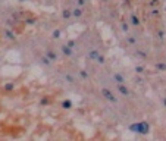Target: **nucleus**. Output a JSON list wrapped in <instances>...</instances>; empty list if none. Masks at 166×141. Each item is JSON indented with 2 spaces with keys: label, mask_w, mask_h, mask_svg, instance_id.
<instances>
[{
  "label": "nucleus",
  "mask_w": 166,
  "mask_h": 141,
  "mask_svg": "<svg viewBox=\"0 0 166 141\" xmlns=\"http://www.w3.org/2000/svg\"><path fill=\"white\" fill-rule=\"evenodd\" d=\"M82 13H84L82 6H78V7L72 9V16H74V18H81V16H82Z\"/></svg>",
  "instance_id": "0eeeda50"
},
{
  "label": "nucleus",
  "mask_w": 166,
  "mask_h": 141,
  "mask_svg": "<svg viewBox=\"0 0 166 141\" xmlns=\"http://www.w3.org/2000/svg\"><path fill=\"white\" fill-rule=\"evenodd\" d=\"M159 38H160V40H163V38H165V35H163V32H162V31L159 32Z\"/></svg>",
  "instance_id": "4be33fe9"
},
{
  "label": "nucleus",
  "mask_w": 166,
  "mask_h": 141,
  "mask_svg": "<svg viewBox=\"0 0 166 141\" xmlns=\"http://www.w3.org/2000/svg\"><path fill=\"white\" fill-rule=\"evenodd\" d=\"M81 76H82V78H87V72H85V71H81Z\"/></svg>",
  "instance_id": "412c9836"
},
{
  "label": "nucleus",
  "mask_w": 166,
  "mask_h": 141,
  "mask_svg": "<svg viewBox=\"0 0 166 141\" xmlns=\"http://www.w3.org/2000/svg\"><path fill=\"white\" fill-rule=\"evenodd\" d=\"M19 2H25V0H19Z\"/></svg>",
  "instance_id": "b1692460"
},
{
  "label": "nucleus",
  "mask_w": 166,
  "mask_h": 141,
  "mask_svg": "<svg viewBox=\"0 0 166 141\" xmlns=\"http://www.w3.org/2000/svg\"><path fill=\"white\" fill-rule=\"evenodd\" d=\"M66 81H68V82H74V76H71V75H66Z\"/></svg>",
  "instance_id": "a211bd4d"
},
{
  "label": "nucleus",
  "mask_w": 166,
  "mask_h": 141,
  "mask_svg": "<svg viewBox=\"0 0 166 141\" xmlns=\"http://www.w3.org/2000/svg\"><path fill=\"white\" fill-rule=\"evenodd\" d=\"M116 90H118V93H119V94H122L123 97H130V96H131L130 88L126 87L125 84H119V82H116Z\"/></svg>",
  "instance_id": "20e7f679"
},
{
  "label": "nucleus",
  "mask_w": 166,
  "mask_h": 141,
  "mask_svg": "<svg viewBox=\"0 0 166 141\" xmlns=\"http://www.w3.org/2000/svg\"><path fill=\"white\" fill-rule=\"evenodd\" d=\"M130 130L134 132H140V134H148L150 132V126L147 122H138L130 126Z\"/></svg>",
  "instance_id": "f257e3e1"
},
{
  "label": "nucleus",
  "mask_w": 166,
  "mask_h": 141,
  "mask_svg": "<svg viewBox=\"0 0 166 141\" xmlns=\"http://www.w3.org/2000/svg\"><path fill=\"white\" fill-rule=\"evenodd\" d=\"M76 3H78V6H84V5L87 3V0H78Z\"/></svg>",
  "instance_id": "f3484780"
},
{
  "label": "nucleus",
  "mask_w": 166,
  "mask_h": 141,
  "mask_svg": "<svg viewBox=\"0 0 166 141\" xmlns=\"http://www.w3.org/2000/svg\"><path fill=\"white\" fill-rule=\"evenodd\" d=\"M126 40H128V43H130V44H135V43H137V40H135V38H134L132 35H128V37H126Z\"/></svg>",
  "instance_id": "4468645a"
},
{
  "label": "nucleus",
  "mask_w": 166,
  "mask_h": 141,
  "mask_svg": "<svg viewBox=\"0 0 166 141\" xmlns=\"http://www.w3.org/2000/svg\"><path fill=\"white\" fill-rule=\"evenodd\" d=\"M135 71H137L138 74H141V72H143V68H140V66H137V68H135Z\"/></svg>",
  "instance_id": "aec40b11"
},
{
  "label": "nucleus",
  "mask_w": 166,
  "mask_h": 141,
  "mask_svg": "<svg viewBox=\"0 0 166 141\" xmlns=\"http://www.w3.org/2000/svg\"><path fill=\"white\" fill-rule=\"evenodd\" d=\"M5 35H6V38H7V40H15V34L13 32H12L10 30H5Z\"/></svg>",
  "instance_id": "9d476101"
},
{
  "label": "nucleus",
  "mask_w": 166,
  "mask_h": 141,
  "mask_svg": "<svg viewBox=\"0 0 166 141\" xmlns=\"http://www.w3.org/2000/svg\"><path fill=\"white\" fill-rule=\"evenodd\" d=\"M130 21H131V24L134 25V27H138V25L141 24V22H140V19L137 18L135 13H131V15H130Z\"/></svg>",
  "instance_id": "1a4fd4ad"
},
{
  "label": "nucleus",
  "mask_w": 166,
  "mask_h": 141,
  "mask_svg": "<svg viewBox=\"0 0 166 141\" xmlns=\"http://www.w3.org/2000/svg\"><path fill=\"white\" fill-rule=\"evenodd\" d=\"M60 37V31L59 30H55L53 31V38H59Z\"/></svg>",
  "instance_id": "2eb2a0df"
},
{
  "label": "nucleus",
  "mask_w": 166,
  "mask_h": 141,
  "mask_svg": "<svg viewBox=\"0 0 166 141\" xmlns=\"http://www.w3.org/2000/svg\"><path fill=\"white\" fill-rule=\"evenodd\" d=\"M60 50L63 52V55H65V56H68V57H71V56L74 55V52H72V47H71L69 44H63V46L60 47Z\"/></svg>",
  "instance_id": "423d86ee"
},
{
  "label": "nucleus",
  "mask_w": 166,
  "mask_h": 141,
  "mask_svg": "<svg viewBox=\"0 0 166 141\" xmlns=\"http://www.w3.org/2000/svg\"><path fill=\"white\" fill-rule=\"evenodd\" d=\"M155 68H156L157 71L165 72V71H166V63H156V65H155Z\"/></svg>",
  "instance_id": "ddd939ff"
},
{
  "label": "nucleus",
  "mask_w": 166,
  "mask_h": 141,
  "mask_svg": "<svg viewBox=\"0 0 166 141\" xmlns=\"http://www.w3.org/2000/svg\"><path fill=\"white\" fill-rule=\"evenodd\" d=\"M88 57H90L91 60H94V62H99V63H101V65H103V63L106 62L105 60V56L103 55H100L99 53V50H90V53H88Z\"/></svg>",
  "instance_id": "f03ea898"
},
{
  "label": "nucleus",
  "mask_w": 166,
  "mask_h": 141,
  "mask_svg": "<svg viewBox=\"0 0 166 141\" xmlns=\"http://www.w3.org/2000/svg\"><path fill=\"white\" fill-rule=\"evenodd\" d=\"M5 88L7 90V91H9V90H13V84H6V85H5Z\"/></svg>",
  "instance_id": "dca6fc26"
},
{
  "label": "nucleus",
  "mask_w": 166,
  "mask_h": 141,
  "mask_svg": "<svg viewBox=\"0 0 166 141\" xmlns=\"http://www.w3.org/2000/svg\"><path fill=\"white\" fill-rule=\"evenodd\" d=\"M122 30H123V31H125V32H126V31H128V25H126V24H125V22H123V24H122Z\"/></svg>",
  "instance_id": "6ab92c4d"
},
{
  "label": "nucleus",
  "mask_w": 166,
  "mask_h": 141,
  "mask_svg": "<svg viewBox=\"0 0 166 141\" xmlns=\"http://www.w3.org/2000/svg\"><path fill=\"white\" fill-rule=\"evenodd\" d=\"M46 56L52 60V62H56L57 59H59V55L55 52V50H52V49H47V52H46Z\"/></svg>",
  "instance_id": "39448f33"
},
{
  "label": "nucleus",
  "mask_w": 166,
  "mask_h": 141,
  "mask_svg": "<svg viewBox=\"0 0 166 141\" xmlns=\"http://www.w3.org/2000/svg\"><path fill=\"white\" fill-rule=\"evenodd\" d=\"M163 105H165V107H166V97L163 98Z\"/></svg>",
  "instance_id": "5701e85b"
},
{
  "label": "nucleus",
  "mask_w": 166,
  "mask_h": 141,
  "mask_svg": "<svg viewBox=\"0 0 166 141\" xmlns=\"http://www.w3.org/2000/svg\"><path fill=\"white\" fill-rule=\"evenodd\" d=\"M62 16L65 18V19H69L71 16H72V10H68V9H65L62 12Z\"/></svg>",
  "instance_id": "9b49d317"
},
{
  "label": "nucleus",
  "mask_w": 166,
  "mask_h": 141,
  "mask_svg": "<svg viewBox=\"0 0 166 141\" xmlns=\"http://www.w3.org/2000/svg\"><path fill=\"white\" fill-rule=\"evenodd\" d=\"M101 94H103V97H105L106 100H109L110 103H118V97L115 96L109 88H103V90H101Z\"/></svg>",
  "instance_id": "7ed1b4c3"
},
{
  "label": "nucleus",
  "mask_w": 166,
  "mask_h": 141,
  "mask_svg": "<svg viewBox=\"0 0 166 141\" xmlns=\"http://www.w3.org/2000/svg\"><path fill=\"white\" fill-rule=\"evenodd\" d=\"M62 107H63V109H71V107H72V101H71V100L62 101Z\"/></svg>",
  "instance_id": "f8f14e48"
},
{
  "label": "nucleus",
  "mask_w": 166,
  "mask_h": 141,
  "mask_svg": "<svg viewBox=\"0 0 166 141\" xmlns=\"http://www.w3.org/2000/svg\"><path fill=\"white\" fill-rule=\"evenodd\" d=\"M113 80L116 81V82H119V84H125V82H126V81H125V78H123V75H122L121 72L113 74Z\"/></svg>",
  "instance_id": "6e6552de"
}]
</instances>
